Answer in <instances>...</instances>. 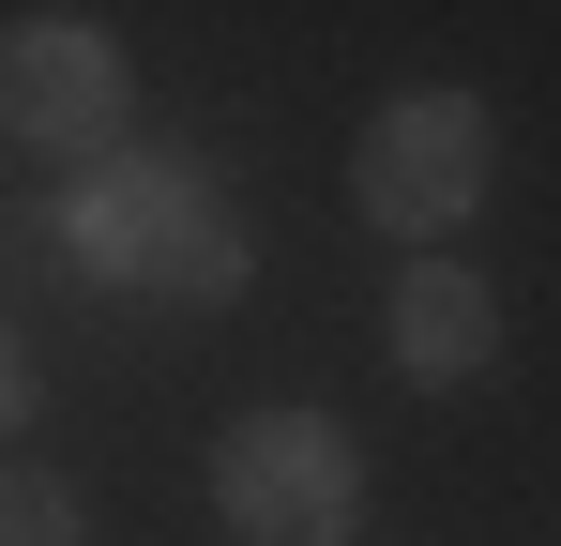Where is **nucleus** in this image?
Returning a JSON list of instances; mask_svg holds the SVG:
<instances>
[{
	"mask_svg": "<svg viewBox=\"0 0 561 546\" xmlns=\"http://www.w3.org/2000/svg\"><path fill=\"white\" fill-rule=\"evenodd\" d=\"M61 259L92 288H122V304H243L259 243L183 152H106V168L61 182Z\"/></svg>",
	"mask_w": 561,
	"mask_h": 546,
	"instance_id": "1",
	"label": "nucleus"
},
{
	"mask_svg": "<svg viewBox=\"0 0 561 546\" xmlns=\"http://www.w3.org/2000/svg\"><path fill=\"white\" fill-rule=\"evenodd\" d=\"M485 182H501L485 91H394L365 137H350V197H365V228H394L410 259H456V228L485 213Z\"/></svg>",
	"mask_w": 561,
	"mask_h": 546,
	"instance_id": "2",
	"label": "nucleus"
},
{
	"mask_svg": "<svg viewBox=\"0 0 561 546\" xmlns=\"http://www.w3.org/2000/svg\"><path fill=\"white\" fill-rule=\"evenodd\" d=\"M213 516L243 546H350L365 532V441L334 410H243L213 441Z\"/></svg>",
	"mask_w": 561,
	"mask_h": 546,
	"instance_id": "3",
	"label": "nucleus"
},
{
	"mask_svg": "<svg viewBox=\"0 0 561 546\" xmlns=\"http://www.w3.org/2000/svg\"><path fill=\"white\" fill-rule=\"evenodd\" d=\"M0 122L31 137V152H122V122H137V61H122V31L106 15H31L15 46H0Z\"/></svg>",
	"mask_w": 561,
	"mask_h": 546,
	"instance_id": "4",
	"label": "nucleus"
},
{
	"mask_svg": "<svg viewBox=\"0 0 561 546\" xmlns=\"http://www.w3.org/2000/svg\"><path fill=\"white\" fill-rule=\"evenodd\" d=\"M379 350H394V379H425V395H470L501 364V288L470 259H410L394 304H379Z\"/></svg>",
	"mask_w": 561,
	"mask_h": 546,
	"instance_id": "5",
	"label": "nucleus"
},
{
	"mask_svg": "<svg viewBox=\"0 0 561 546\" xmlns=\"http://www.w3.org/2000/svg\"><path fill=\"white\" fill-rule=\"evenodd\" d=\"M0 546H92V501H77V470H31V455H0Z\"/></svg>",
	"mask_w": 561,
	"mask_h": 546,
	"instance_id": "6",
	"label": "nucleus"
},
{
	"mask_svg": "<svg viewBox=\"0 0 561 546\" xmlns=\"http://www.w3.org/2000/svg\"><path fill=\"white\" fill-rule=\"evenodd\" d=\"M15 410H31V350L0 334V441H15Z\"/></svg>",
	"mask_w": 561,
	"mask_h": 546,
	"instance_id": "7",
	"label": "nucleus"
}]
</instances>
